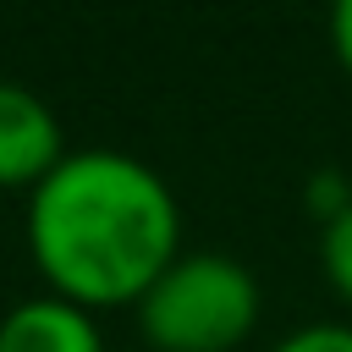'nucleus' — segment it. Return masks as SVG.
Wrapping results in <instances>:
<instances>
[{"label":"nucleus","instance_id":"2","mask_svg":"<svg viewBox=\"0 0 352 352\" xmlns=\"http://www.w3.org/2000/svg\"><path fill=\"white\" fill-rule=\"evenodd\" d=\"M132 308L154 352H231L258 324V280L231 253H176Z\"/></svg>","mask_w":352,"mask_h":352},{"label":"nucleus","instance_id":"4","mask_svg":"<svg viewBox=\"0 0 352 352\" xmlns=\"http://www.w3.org/2000/svg\"><path fill=\"white\" fill-rule=\"evenodd\" d=\"M0 352H104L88 308L66 297H28L0 319Z\"/></svg>","mask_w":352,"mask_h":352},{"label":"nucleus","instance_id":"7","mask_svg":"<svg viewBox=\"0 0 352 352\" xmlns=\"http://www.w3.org/2000/svg\"><path fill=\"white\" fill-rule=\"evenodd\" d=\"M330 44H336L341 66L352 72V0H341V6L330 11Z\"/></svg>","mask_w":352,"mask_h":352},{"label":"nucleus","instance_id":"5","mask_svg":"<svg viewBox=\"0 0 352 352\" xmlns=\"http://www.w3.org/2000/svg\"><path fill=\"white\" fill-rule=\"evenodd\" d=\"M319 258H324L330 286L352 302V204H346L341 214L324 220V231H319Z\"/></svg>","mask_w":352,"mask_h":352},{"label":"nucleus","instance_id":"1","mask_svg":"<svg viewBox=\"0 0 352 352\" xmlns=\"http://www.w3.org/2000/svg\"><path fill=\"white\" fill-rule=\"evenodd\" d=\"M28 253L88 314L138 302L182 253L176 192L132 154L77 148L28 192Z\"/></svg>","mask_w":352,"mask_h":352},{"label":"nucleus","instance_id":"6","mask_svg":"<svg viewBox=\"0 0 352 352\" xmlns=\"http://www.w3.org/2000/svg\"><path fill=\"white\" fill-rule=\"evenodd\" d=\"M270 352H352V324H302L280 336Z\"/></svg>","mask_w":352,"mask_h":352},{"label":"nucleus","instance_id":"3","mask_svg":"<svg viewBox=\"0 0 352 352\" xmlns=\"http://www.w3.org/2000/svg\"><path fill=\"white\" fill-rule=\"evenodd\" d=\"M60 160H66V143H60L55 110L22 82H0V187L33 192Z\"/></svg>","mask_w":352,"mask_h":352}]
</instances>
